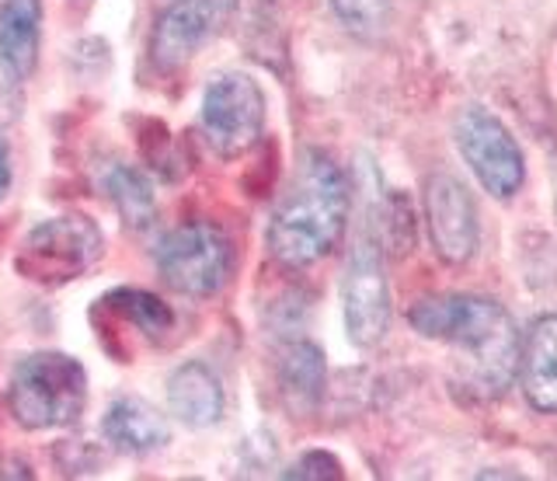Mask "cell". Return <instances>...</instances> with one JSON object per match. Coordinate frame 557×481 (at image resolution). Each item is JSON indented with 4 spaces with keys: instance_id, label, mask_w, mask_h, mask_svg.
<instances>
[{
    "instance_id": "6da1fadb",
    "label": "cell",
    "mask_w": 557,
    "mask_h": 481,
    "mask_svg": "<svg viewBox=\"0 0 557 481\" xmlns=\"http://www.w3.org/2000/svg\"><path fill=\"white\" fill-rule=\"evenodd\" d=\"M411 329L463 349V387L478 398H498L519 370V332L502 304L487 297H425L411 307Z\"/></svg>"
},
{
    "instance_id": "8fae6325",
    "label": "cell",
    "mask_w": 557,
    "mask_h": 481,
    "mask_svg": "<svg viewBox=\"0 0 557 481\" xmlns=\"http://www.w3.org/2000/svg\"><path fill=\"white\" fill-rule=\"evenodd\" d=\"M522 394L536 411H557V314L533 321L527 342L519 346Z\"/></svg>"
},
{
    "instance_id": "ac0fdd59",
    "label": "cell",
    "mask_w": 557,
    "mask_h": 481,
    "mask_svg": "<svg viewBox=\"0 0 557 481\" xmlns=\"http://www.w3.org/2000/svg\"><path fill=\"white\" fill-rule=\"evenodd\" d=\"M331 8L356 36H376L391 18V0H331Z\"/></svg>"
},
{
    "instance_id": "9a60e30c",
    "label": "cell",
    "mask_w": 557,
    "mask_h": 481,
    "mask_svg": "<svg viewBox=\"0 0 557 481\" xmlns=\"http://www.w3.org/2000/svg\"><path fill=\"white\" fill-rule=\"evenodd\" d=\"M278 387L296 416H310L318 408L324 394V356L313 342H296L286 349L283 363H278Z\"/></svg>"
},
{
    "instance_id": "5b68a950",
    "label": "cell",
    "mask_w": 557,
    "mask_h": 481,
    "mask_svg": "<svg viewBox=\"0 0 557 481\" xmlns=\"http://www.w3.org/2000/svg\"><path fill=\"white\" fill-rule=\"evenodd\" d=\"M345 329L356 346H376L387 335L391 324V286L383 269V245L373 231V220H366L356 245L348 251L345 266Z\"/></svg>"
},
{
    "instance_id": "4fadbf2b",
    "label": "cell",
    "mask_w": 557,
    "mask_h": 481,
    "mask_svg": "<svg viewBox=\"0 0 557 481\" xmlns=\"http://www.w3.org/2000/svg\"><path fill=\"white\" fill-rule=\"evenodd\" d=\"M42 0H4L0 8V63L11 77H28L39 63Z\"/></svg>"
},
{
    "instance_id": "9c48e42d",
    "label": "cell",
    "mask_w": 557,
    "mask_h": 481,
    "mask_svg": "<svg viewBox=\"0 0 557 481\" xmlns=\"http://www.w3.org/2000/svg\"><path fill=\"white\" fill-rule=\"evenodd\" d=\"M234 0H174L157 18L150 57L161 71H178L231 18Z\"/></svg>"
},
{
    "instance_id": "e0dca14e",
    "label": "cell",
    "mask_w": 557,
    "mask_h": 481,
    "mask_svg": "<svg viewBox=\"0 0 557 481\" xmlns=\"http://www.w3.org/2000/svg\"><path fill=\"white\" fill-rule=\"evenodd\" d=\"M104 304H109L115 314L126 318L133 329L144 332L147 338H161L164 332L174 329L171 307L161 297L144 294V289H119V294H112Z\"/></svg>"
},
{
    "instance_id": "ffe728a7",
    "label": "cell",
    "mask_w": 557,
    "mask_h": 481,
    "mask_svg": "<svg viewBox=\"0 0 557 481\" xmlns=\"http://www.w3.org/2000/svg\"><path fill=\"white\" fill-rule=\"evenodd\" d=\"M11 188V153H8V144L0 140V202H4Z\"/></svg>"
},
{
    "instance_id": "5bb4252c",
    "label": "cell",
    "mask_w": 557,
    "mask_h": 481,
    "mask_svg": "<svg viewBox=\"0 0 557 481\" xmlns=\"http://www.w3.org/2000/svg\"><path fill=\"white\" fill-rule=\"evenodd\" d=\"M104 440L122 454H150L171 440L168 419L139 398H119L104 411Z\"/></svg>"
},
{
    "instance_id": "d6986e66",
    "label": "cell",
    "mask_w": 557,
    "mask_h": 481,
    "mask_svg": "<svg viewBox=\"0 0 557 481\" xmlns=\"http://www.w3.org/2000/svg\"><path fill=\"white\" fill-rule=\"evenodd\" d=\"M286 478H342V464L331 454H307L293 464Z\"/></svg>"
},
{
    "instance_id": "2e32d148",
    "label": "cell",
    "mask_w": 557,
    "mask_h": 481,
    "mask_svg": "<svg viewBox=\"0 0 557 481\" xmlns=\"http://www.w3.org/2000/svg\"><path fill=\"white\" fill-rule=\"evenodd\" d=\"M104 196H109L115 202V210L126 217V223H133V227H147V223L153 220V193L147 178L139 175L136 168L129 164H109V171H104Z\"/></svg>"
},
{
    "instance_id": "30bf717a",
    "label": "cell",
    "mask_w": 557,
    "mask_h": 481,
    "mask_svg": "<svg viewBox=\"0 0 557 481\" xmlns=\"http://www.w3.org/2000/svg\"><path fill=\"white\" fill-rule=\"evenodd\" d=\"M425 220L435 251L446 262H467L478 251V206L453 175H432L425 185Z\"/></svg>"
},
{
    "instance_id": "ba28073f",
    "label": "cell",
    "mask_w": 557,
    "mask_h": 481,
    "mask_svg": "<svg viewBox=\"0 0 557 481\" xmlns=\"http://www.w3.org/2000/svg\"><path fill=\"white\" fill-rule=\"evenodd\" d=\"M457 147L463 161L474 168L478 182L498 199H509L519 193L522 178H527V164H522V150L512 140L492 112L467 109L457 119Z\"/></svg>"
},
{
    "instance_id": "52a82bcc",
    "label": "cell",
    "mask_w": 557,
    "mask_h": 481,
    "mask_svg": "<svg viewBox=\"0 0 557 481\" xmlns=\"http://www.w3.org/2000/svg\"><path fill=\"white\" fill-rule=\"evenodd\" d=\"M265 126V95L248 74H226L209 84L202 98L206 140L223 158H237L258 144Z\"/></svg>"
},
{
    "instance_id": "3957f363",
    "label": "cell",
    "mask_w": 557,
    "mask_h": 481,
    "mask_svg": "<svg viewBox=\"0 0 557 481\" xmlns=\"http://www.w3.org/2000/svg\"><path fill=\"white\" fill-rule=\"evenodd\" d=\"M14 419L25 429H60L77 422L87 402V373L74 356L32 353L17 359L8 384Z\"/></svg>"
},
{
    "instance_id": "7a4b0ae2",
    "label": "cell",
    "mask_w": 557,
    "mask_h": 481,
    "mask_svg": "<svg viewBox=\"0 0 557 481\" xmlns=\"http://www.w3.org/2000/svg\"><path fill=\"white\" fill-rule=\"evenodd\" d=\"M348 223V178L324 150H307L269 220V251L275 262L304 269L321 262L342 240Z\"/></svg>"
},
{
    "instance_id": "7c38bea8",
    "label": "cell",
    "mask_w": 557,
    "mask_h": 481,
    "mask_svg": "<svg viewBox=\"0 0 557 481\" xmlns=\"http://www.w3.org/2000/svg\"><path fill=\"white\" fill-rule=\"evenodd\" d=\"M168 405H171V416L178 422H185L188 429L216 425L223 416L220 377L209 370L202 359L182 363L168 381Z\"/></svg>"
},
{
    "instance_id": "8992f818",
    "label": "cell",
    "mask_w": 557,
    "mask_h": 481,
    "mask_svg": "<svg viewBox=\"0 0 557 481\" xmlns=\"http://www.w3.org/2000/svg\"><path fill=\"white\" fill-rule=\"evenodd\" d=\"M101 248V231L87 217H52L25 237L14 266L25 280L52 286L77 280L84 269H91Z\"/></svg>"
},
{
    "instance_id": "277c9868",
    "label": "cell",
    "mask_w": 557,
    "mask_h": 481,
    "mask_svg": "<svg viewBox=\"0 0 557 481\" xmlns=\"http://www.w3.org/2000/svg\"><path fill=\"white\" fill-rule=\"evenodd\" d=\"M161 280L185 297H213L234 272V248L216 223L191 220L157 245Z\"/></svg>"
}]
</instances>
